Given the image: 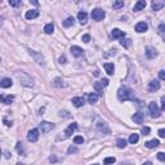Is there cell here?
<instances>
[{
	"label": "cell",
	"mask_w": 165,
	"mask_h": 165,
	"mask_svg": "<svg viewBox=\"0 0 165 165\" xmlns=\"http://www.w3.org/2000/svg\"><path fill=\"white\" fill-rule=\"evenodd\" d=\"M117 97H119L120 101H136L133 92L126 87H123L117 90Z\"/></svg>",
	"instance_id": "6da1fadb"
},
{
	"label": "cell",
	"mask_w": 165,
	"mask_h": 165,
	"mask_svg": "<svg viewBox=\"0 0 165 165\" xmlns=\"http://www.w3.org/2000/svg\"><path fill=\"white\" fill-rule=\"evenodd\" d=\"M16 75H17L18 80L21 81L22 85H25V87H29V88L34 87V79H32L29 74H26V72H17Z\"/></svg>",
	"instance_id": "7a4b0ae2"
},
{
	"label": "cell",
	"mask_w": 165,
	"mask_h": 165,
	"mask_svg": "<svg viewBox=\"0 0 165 165\" xmlns=\"http://www.w3.org/2000/svg\"><path fill=\"white\" fill-rule=\"evenodd\" d=\"M92 18H93V21H97V22H100V21H102L103 18H104V16H106V12H104L103 9H101V8H95V9H93L92 10Z\"/></svg>",
	"instance_id": "3957f363"
},
{
	"label": "cell",
	"mask_w": 165,
	"mask_h": 165,
	"mask_svg": "<svg viewBox=\"0 0 165 165\" xmlns=\"http://www.w3.org/2000/svg\"><path fill=\"white\" fill-rule=\"evenodd\" d=\"M148 110H150V114H151V116H152L153 119H158V117L161 115L160 108L158 107L156 102H150V104H148Z\"/></svg>",
	"instance_id": "277c9868"
},
{
	"label": "cell",
	"mask_w": 165,
	"mask_h": 165,
	"mask_svg": "<svg viewBox=\"0 0 165 165\" xmlns=\"http://www.w3.org/2000/svg\"><path fill=\"white\" fill-rule=\"evenodd\" d=\"M39 128H40L41 133L46 134V133H49V132H52L54 129V124L53 123H49V121H41L39 124Z\"/></svg>",
	"instance_id": "5b68a950"
},
{
	"label": "cell",
	"mask_w": 165,
	"mask_h": 165,
	"mask_svg": "<svg viewBox=\"0 0 165 165\" xmlns=\"http://www.w3.org/2000/svg\"><path fill=\"white\" fill-rule=\"evenodd\" d=\"M27 139H29L30 142H32V143L38 142V139H39V130H38V129H31V130H29V133H27Z\"/></svg>",
	"instance_id": "8992f818"
},
{
	"label": "cell",
	"mask_w": 165,
	"mask_h": 165,
	"mask_svg": "<svg viewBox=\"0 0 165 165\" xmlns=\"http://www.w3.org/2000/svg\"><path fill=\"white\" fill-rule=\"evenodd\" d=\"M29 53H30V56L34 57V59H35V61H36L38 63H39L40 66H45V62H44V57L41 56L40 53H38V52H35V50H29Z\"/></svg>",
	"instance_id": "52a82bcc"
},
{
	"label": "cell",
	"mask_w": 165,
	"mask_h": 165,
	"mask_svg": "<svg viewBox=\"0 0 165 165\" xmlns=\"http://www.w3.org/2000/svg\"><path fill=\"white\" fill-rule=\"evenodd\" d=\"M97 129L101 132V133H103V134H110V128H108V125H107L106 123H103V121H100L97 124Z\"/></svg>",
	"instance_id": "ba28073f"
},
{
	"label": "cell",
	"mask_w": 165,
	"mask_h": 165,
	"mask_svg": "<svg viewBox=\"0 0 165 165\" xmlns=\"http://www.w3.org/2000/svg\"><path fill=\"white\" fill-rule=\"evenodd\" d=\"M151 7H152L153 10H160L165 7V1H163V0H153L151 3Z\"/></svg>",
	"instance_id": "9c48e42d"
},
{
	"label": "cell",
	"mask_w": 165,
	"mask_h": 165,
	"mask_svg": "<svg viewBox=\"0 0 165 165\" xmlns=\"http://www.w3.org/2000/svg\"><path fill=\"white\" fill-rule=\"evenodd\" d=\"M111 36L114 38V39H124V36H125V32L121 31L120 29H114L111 32Z\"/></svg>",
	"instance_id": "30bf717a"
},
{
	"label": "cell",
	"mask_w": 165,
	"mask_h": 165,
	"mask_svg": "<svg viewBox=\"0 0 165 165\" xmlns=\"http://www.w3.org/2000/svg\"><path fill=\"white\" fill-rule=\"evenodd\" d=\"M71 53H72L75 57H78V58H79V57H82V56H84V50H82L80 46H76V45H72V46H71Z\"/></svg>",
	"instance_id": "8fae6325"
},
{
	"label": "cell",
	"mask_w": 165,
	"mask_h": 165,
	"mask_svg": "<svg viewBox=\"0 0 165 165\" xmlns=\"http://www.w3.org/2000/svg\"><path fill=\"white\" fill-rule=\"evenodd\" d=\"M78 129V124L76 123H72V124H70L68 125V128L66 129V132H65V138H67V137H70L71 134L74 133V132Z\"/></svg>",
	"instance_id": "7c38bea8"
},
{
	"label": "cell",
	"mask_w": 165,
	"mask_h": 165,
	"mask_svg": "<svg viewBox=\"0 0 165 165\" xmlns=\"http://www.w3.org/2000/svg\"><path fill=\"white\" fill-rule=\"evenodd\" d=\"M26 20H34V18L39 17V10L36 9H31V10H27L26 14H25Z\"/></svg>",
	"instance_id": "4fadbf2b"
},
{
	"label": "cell",
	"mask_w": 165,
	"mask_h": 165,
	"mask_svg": "<svg viewBox=\"0 0 165 165\" xmlns=\"http://www.w3.org/2000/svg\"><path fill=\"white\" fill-rule=\"evenodd\" d=\"M160 89V82L158 80H152L148 82V90L150 92H156V90Z\"/></svg>",
	"instance_id": "5bb4252c"
},
{
	"label": "cell",
	"mask_w": 165,
	"mask_h": 165,
	"mask_svg": "<svg viewBox=\"0 0 165 165\" xmlns=\"http://www.w3.org/2000/svg\"><path fill=\"white\" fill-rule=\"evenodd\" d=\"M147 5L146 0H138V1L134 4V12H139V10H143Z\"/></svg>",
	"instance_id": "9a60e30c"
},
{
	"label": "cell",
	"mask_w": 165,
	"mask_h": 165,
	"mask_svg": "<svg viewBox=\"0 0 165 165\" xmlns=\"http://www.w3.org/2000/svg\"><path fill=\"white\" fill-rule=\"evenodd\" d=\"M148 30V25L146 22H139L136 25V31L137 32H146Z\"/></svg>",
	"instance_id": "2e32d148"
},
{
	"label": "cell",
	"mask_w": 165,
	"mask_h": 165,
	"mask_svg": "<svg viewBox=\"0 0 165 165\" xmlns=\"http://www.w3.org/2000/svg\"><path fill=\"white\" fill-rule=\"evenodd\" d=\"M78 20L80 22L81 25H85L88 22V14L87 12H84V10H80V12L78 13Z\"/></svg>",
	"instance_id": "e0dca14e"
},
{
	"label": "cell",
	"mask_w": 165,
	"mask_h": 165,
	"mask_svg": "<svg viewBox=\"0 0 165 165\" xmlns=\"http://www.w3.org/2000/svg\"><path fill=\"white\" fill-rule=\"evenodd\" d=\"M132 120H133L136 124H142L145 120L143 117V114H141V112H136V114L133 115V117H132Z\"/></svg>",
	"instance_id": "ac0fdd59"
},
{
	"label": "cell",
	"mask_w": 165,
	"mask_h": 165,
	"mask_svg": "<svg viewBox=\"0 0 165 165\" xmlns=\"http://www.w3.org/2000/svg\"><path fill=\"white\" fill-rule=\"evenodd\" d=\"M156 56H158V52H156L155 48H147L146 49V57H147V58L152 59V58H155Z\"/></svg>",
	"instance_id": "d6986e66"
},
{
	"label": "cell",
	"mask_w": 165,
	"mask_h": 165,
	"mask_svg": "<svg viewBox=\"0 0 165 165\" xmlns=\"http://www.w3.org/2000/svg\"><path fill=\"white\" fill-rule=\"evenodd\" d=\"M72 103L75 107H82L85 104V100L82 97H75L72 98Z\"/></svg>",
	"instance_id": "ffe728a7"
},
{
	"label": "cell",
	"mask_w": 165,
	"mask_h": 165,
	"mask_svg": "<svg viewBox=\"0 0 165 165\" xmlns=\"http://www.w3.org/2000/svg\"><path fill=\"white\" fill-rule=\"evenodd\" d=\"M98 98H100V95H98V94H94V93H88V102H89L90 104L97 103Z\"/></svg>",
	"instance_id": "44dd1931"
},
{
	"label": "cell",
	"mask_w": 165,
	"mask_h": 165,
	"mask_svg": "<svg viewBox=\"0 0 165 165\" xmlns=\"http://www.w3.org/2000/svg\"><path fill=\"white\" fill-rule=\"evenodd\" d=\"M159 145H160L159 139H152V141H148V142H146V143H145V146L147 148H156Z\"/></svg>",
	"instance_id": "7402d4cb"
},
{
	"label": "cell",
	"mask_w": 165,
	"mask_h": 165,
	"mask_svg": "<svg viewBox=\"0 0 165 165\" xmlns=\"http://www.w3.org/2000/svg\"><path fill=\"white\" fill-rule=\"evenodd\" d=\"M1 101H3V103H5V104H10L14 101V95H5V94H3L1 95Z\"/></svg>",
	"instance_id": "603a6c76"
},
{
	"label": "cell",
	"mask_w": 165,
	"mask_h": 165,
	"mask_svg": "<svg viewBox=\"0 0 165 165\" xmlns=\"http://www.w3.org/2000/svg\"><path fill=\"white\" fill-rule=\"evenodd\" d=\"M0 85H1V88H10L13 85V81H12V79L5 78V79H3V80H1Z\"/></svg>",
	"instance_id": "cb8c5ba5"
},
{
	"label": "cell",
	"mask_w": 165,
	"mask_h": 165,
	"mask_svg": "<svg viewBox=\"0 0 165 165\" xmlns=\"http://www.w3.org/2000/svg\"><path fill=\"white\" fill-rule=\"evenodd\" d=\"M104 70L108 75H114V71H115V67H114V63H104Z\"/></svg>",
	"instance_id": "d4e9b609"
},
{
	"label": "cell",
	"mask_w": 165,
	"mask_h": 165,
	"mask_svg": "<svg viewBox=\"0 0 165 165\" xmlns=\"http://www.w3.org/2000/svg\"><path fill=\"white\" fill-rule=\"evenodd\" d=\"M74 23H75V18L74 17H67L63 21V26L65 27H71V26H74Z\"/></svg>",
	"instance_id": "484cf974"
},
{
	"label": "cell",
	"mask_w": 165,
	"mask_h": 165,
	"mask_svg": "<svg viewBox=\"0 0 165 165\" xmlns=\"http://www.w3.org/2000/svg\"><path fill=\"white\" fill-rule=\"evenodd\" d=\"M93 87H94L95 92L98 93V95H101V94H102V92H103V87H102V84H101V81H95Z\"/></svg>",
	"instance_id": "4316f807"
},
{
	"label": "cell",
	"mask_w": 165,
	"mask_h": 165,
	"mask_svg": "<svg viewBox=\"0 0 165 165\" xmlns=\"http://www.w3.org/2000/svg\"><path fill=\"white\" fill-rule=\"evenodd\" d=\"M53 31H54V26H53V23H48V25H45V27H44V32H45V34L50 35V34H53Z\"/></svg>",
	"instance_id": "83f0119b"
},
{
	"label": "cell",
	"mask_w": 165,
	"mask_h": 165,
	"mask_svg": "<svg viewBox=\"0 0 165 165\" xmlns=\"http://www.w3.org/2000/svg\"><path fill=\"white\" fill-rule=\"evenodd\" d=\"M138 141H139V136H138V134H137V133L130 134V137H129V142H130L132 145H136Z\"/></svg>",
	"instance_id": "f1b7e54d"
},
{
	"label": "cell",
	"mask_w": 165,
	"mask_h": 165,
	"mask_svg": "<svg viewBox=\"0 0 165 165\" xmlns=\"http://www.w3.org/2000/svg\"><path fill=\"white\" fill-rule=\"evenodd\" d=\"M120 44H121V46H124L125 49H128V48H130V45H132V40L130 39H121Z\"/></svg>",
	"instance_id": "f546056e"
},
{
	"label": "cell",
	"mask_w": 165,
	"mask_h": 165,
	"mask_svg": "<svg viewBox=\"0 0 165 165\" xmlns=\"http://www.w3.org/2000/svg\"><path fill=\"white\" fill-rule=\"evenodd\" d=\"M53 85H54V87H58V88L66 87V84H63V80H62L61 78H57V79H54V81H53Z\"/></svg>",
	"instance_id": "4dcf8cb0"
},
{
	"label": "cell",
	"mask_w": 165,
	"mask_h": 165,
	"mask_svg": "<svg viewBox=\"0 0 165 165\" xmlns=\"http://www.w3.org/2000/svg\"><path fill=\"white\" fill-rule=\"evenodd\" d=\"M116 145H117V147L119 148H125L126 147V141L124 138H117Z\"/></svg>",
	"instance_id": "1f68e13d"
},
{
	"label": "cell",
	"mask_w": 165,
	"mask_h": 165,
	"mask_svg": "<svg viewBox=\"0 0 165 165\" xmlns=\"http://www.w3.org/2000/svg\"><path fill=\"white\" fill-rule=\"evenodd\" d=\"M74 143H75V145H82V143H84V138H82L81 136L74 137Z\"/></svg>",
	"instance_id": "d6a6232c"
},
{
	"label": "cell",
	"mask_w": 165,
	"mask_h": 165,
	"mask_svg": "<svg viewBox=\"0 0 165 165\" xmlns=\"http://www.w3.org/2000/svg\"><path fill=\"white\" fill-rule=\"evenodd\" d=\"M9 5L10 7H21L22 1L21 0H9Z\"/></svg>",
	"instance_id": "836d02e7"
},
{
	"label": "cell",
	"mask_w": 165,
	"mask_h": 165,
	"mask_svg": "<svg viewBox=\"0 0 165 165\" xmlns=\"http://www.w3.org/2000/svg\"><path fill=\"white\" fill-rule=\"evenodd\" d=\"M115 161H116V159H115V158H106L103 160V164L104 165H111V164H114Z\"/></svg>",
	"instance_id": "e575fe53"
},
{
	"label": "cell",
	"mask_w": 165,
	"mask_h": 165,
	"mask_svg": "<svg viewBox=\"0 0 165 165\" xmlns=\"http://www.w3.org/2000/svg\"><path fill=\"white\" fill-rule=\"evenodd\" d=\"M16 148H17V152L20 153V155H23V145H22L21 142H18V143L16 145Z\"/></svg>",
	"instance_id": "d590c367"
},
{
	"label": "cell",
	"mask_w": 165,
	"mask_h": 165,
	"mask_svg": "<svg viewBox=\"0 0 165 165\" xmlns=\"http://www.w3.org/2000/svg\"><path fill=\"white\" fill-rule=\"evenodd\" d=\"M123 7H124V1H123V0H119V1L114 3V8H115V9H119V8H123Z\"/></svg>",
	"instance_id": "8d00e7d4"
},
{
	"label": "cell",
	"mask_w": 165,
	"mask_h": 165,
	"mask_svg": "<svg viewBox=\"0 0 165 165\" xmlns=\"http://www.w3.org/2000/svg\"><path fill=\"white\" fill-rule=\"evenodd\" d=\"M150 132H151V129L148 128V126L142 128V134H143V136H148V134H150Z\"/></svg>",
	"instance_id": "74e56055"
},
{
	"label": "cell",
	"mask_w": 165,
	"mask_h": 165,
	"mask_svg": "<svg viewBox=\"0 0 165 165\" xmlns=\"http://www.w3.org/2000/svg\"><path fill=\"white\" fill-rule=\"evenodd\" d=\"M156 158L160 161H165V152H159L158 155H156Z\"/></svg>",
	"instance_id": "f35d334b"
},
{
	"label": "cell",
	"mask_w": 165,
	"mask_h": 165,
	"mask_svg": "<svg viewBox=\"0 0 165 165\" xmlns=\"http://www.w3.org/2000/svg\"><path fill=\"white\" fill-rule=\"evenodd\" d=\"M3 123H4L7 126H12V125H13V124H12V123H13L12 120H8L7 117H4V119H3Z\"/></svg>",
	"instance_id": "ab89813d"
},
{
	"label": "cell",
	"mask_w": 165,
	"mask_h": 165,
	"mask_svg": "<svg viewBox=\"0 0 165 165\" xmlns=\"http://www.w3.org/2000/svg\"><path fill=\"white\" fill-rule=\"evenodd\" d=\"M81 40L84 41V43H89L90 41V35L89 34H87V35H84V36L81 38Z\"/></svg>",
	"instance_id": "60d3db41"
},
{
	"label": "cell",
	"mask_w": 165,
	"mask_h": 165,
	"mask_svg": "<svg viewBox=\"0 0 165 165\" xmlns=\"http://www.w3.org/2000/svg\"><path fill=\"white\" fill-rule=\"evenodd\" d=\"M159 32H160V34H164L165 32V23H160V26H159Z\"/></svg>",
	"instance_id": "b9f144b4"
},
{
	"label": "cell",
	"mask_w": 165,
	"mask_h": 165,
	"mask_svg": "<svg viewBox=\"0 0 165 165\" xmlns=\"http://www.w3.org/2000/svg\"><path fill=\"white\" fill-rule=\"evenodd\" d=\"M78 152V148L76 147H72V146H71L70 148H68V153H76Z\"/></svg>",
	"instance_id": "7bdbcfd3"
},
{
	"label": "cell",
	"mask_w": 165,
	"mask_h": 165,
	"mask_svg": "<svg viewBox=\"0 0 165 165\" xmlns=\"http://www.w3.org/2000/svg\"><path fill=\"white\" fill-rule=\"evenodd\" d=\"M159 78H160L161 80H165V70H161L160 72H159Z\"/></svg>",
	"instance_id": "ee69618b"
},
{
	"label": "cell",
	"mask_w": 165,
	"mask_h": 165,
	"mask_svg": "<svg viewBox=\"0 0 165 165\" xmlns=\"http://www.w3.org/2000/svg\"><path fill=\"white\" fill-rule=\"evenodd\" d=\"M159 136L161 137V138H165V129H159Z\"/></svg>",
	"instance_id": "f6af8a7d"
},
{
	"label": "cell",
	"mask_w": 165,
	"mask_h": 165,
	"mask_svg": "<svg viewBox=\"0 0 165 165\" xmlns=\"http://www.w3.org/2000/svg\"><path fill=\"white\" fill-rule=\"evenodd\" d=\"M101 84H102V87H107V85H108V80H107V79H102Z\"/></svg>",
	"instance_id": "bcb514c9"
},
{
	"label": "cell",
	"mask_w": 165,
	"mask_h": 165,
	"mask_svg": "<svg viewBox=\"0 0 165 165\" xmlns=\"http://www.w3.org/2000/svg\"><path fill=\"white\" fill-rule=\"evenodd\" d=\"M161 107H163V108L165 110V95H163V97H161Z\"/></svg>",
	"instance_id": "7dc6e473"
},
{
	"label": "cell",
	"mask_w": 165,
	"mask_h": 165,
	"mask_svg": "<svg viewBox=\"0 0 165 165\" xmlns=\"http://www.w3.org/2000/svg\"><path fill=\"white\" fill-rule=\"evenodd\" d=\"M59 63H66V57H65V56H61V57H59Z\"/></svg>",
	"instance_id": "c3c4849f"
},
{
	"label": "cell",
	"mask_w": 165,
	"mask_h": 165,
	"mask_svg": "<svg viewBox=\"0 0 165 165\" xmlns=\"http://www.w3.org/2000/svg\"><path fill=\"white\" fill-rule=\"evenodd\" d=\"M49 161H50V163H56L57 158H56V156H50V158H49Z\"/></svg>",
	"instance_id": "681fc988"
},
{
	"label": "cell",
	"mask_w": 165,
	"mask_h": 165,
	"mask_svg": "<svg viewBox=\"0 0 165 165\" xmlns=\"http://www.w3.org/2000/svg\"><path fill=\"white\" fill-rule=\"evenodd\" d=\"M4 156H5V159H9V158H10V153H9V152H5Z\"/></svg>",
	"instance_id": "f907efd6"
},
{
	"label": "cell",
	"mask_w": 165,
	"mask_h": 165,
	"mask_svg": "<svg viewBox=\"0 0 165 165\" xmlns=\"http://www.w3.org/2000/svg\"><path fill=\"white\" fill-rule=\"evenodd\" d=\"M143 165H152V164H151L150 161H146V163H143Z\"/></svg>",
	"instance_id": "816d5d0a"
},
{
	"label": "cell",
	"mask_w": 165,
	"mask_h": 165,
	"mask_svg": "<svg viewBox=\"0 0 165 165\" xmlns=\"http://www.w3.org/2000/svg\"><path fill=\"white\" fill-rule=\"evenodd\" d=\"M92 165H100V164H92Z\"/></svg>",
	"instance_id": "f5cc1de1"
},
{
	"label": "cell",
	"mask_w": 165,
	"mask_h": 165,
	"mask_svg": "<svg viewBox=\"0 0 165 165\" xmlns=\"http://www.w3.org/2000/svg\"><path fill=\"white\" fill-rule=\"evenodd\" d=\"M17 165H23V164H17Z\"/></svg>",
	"instance_id": "db71d44e"
}]
</instances>
